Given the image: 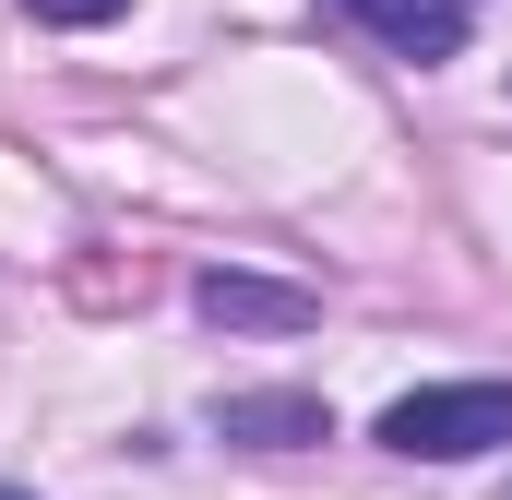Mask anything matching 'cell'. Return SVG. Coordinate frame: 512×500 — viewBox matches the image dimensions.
<instances>
[{"label": "cell", "instance_id": "1", "mask_svg": "<svg viewBox=\"0 0 512 500\" xmlns=\"http://www.w3.org/2000/svg\"><path fill=\"white\" fill-rule=\"evenodd\" d=\"M501 441H512V381H417L382 405V453H405V465H465Z\"/></svg>", "mask_w": 512, "mask_h": 500}, {"label": "cell", "instance_id": "2", "mask_svg": "<svg viewBox=\"0 0 512 500\" xmlns=\"http://www.w3.org/2000/svg\"><path fill=\"white\" fill-rule=\"evenodd\" d=\"M191 310H203L215 334H298L322 298H310V286H274V274H239V262H215V274H191Z\"/></svg>", "mask_w": 512, "mask_h": 500}, {"label": "cell", "instance_id": "3", "mask_svg": "<svg viewBox=\"0 0 512 500\" xmlns=\"http://www.w3.org/2000/svg\"><path fill=\"white\" fill-rule=\"evenodd\" d=\"M215 441L310 453V441H334V405H322V393H227V405H215Z\"/></svg>", "mask_w": 512, "mask_h": 500}, {"label": "cell", "instance_id": "4", "mask_svg": "<svg viewBox=\"0 0 512 500\" xmlns=\"http://www.w3.org/2000/svg\"><path fill=\"white\" fill-rule=\"evenodd\" d=\"M370 36H382L393 60H453L465 36H477V0H346Z\"/></svg>", "mask_w": 512, "mask_h": 500}, {"label": "cell", "instance_id": "5", "mask_svg": "<svg viewBox=\"0 0 512 500\" xmlns=\"http://www.w3.org/2000/svg\"><path fill=\"white\" fill-rule=\"evenodd\" d=\"M36 24H120V0H24Z\"/></svg>", "mask_w": 512, "mask_h": 500}, {"label": "cell", "instance_id": "6", "mask_svg": "<svg viewBox=\"0 0 512 500\" xmlns=\"http://www.w3.org/2000/svg\"><path fill=\"white\" fill-rule=\"evenodd\" d=\"M0 500H24V489H0Z\"/></svg>", "mask_w": 512, "mask_h": 500}]
</instances>
